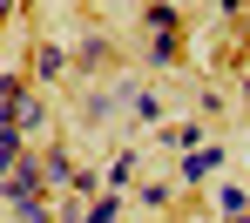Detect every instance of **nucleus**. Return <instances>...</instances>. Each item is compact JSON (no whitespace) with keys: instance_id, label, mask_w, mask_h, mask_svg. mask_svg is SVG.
Here are the masks:
<instances>
[{"instance_id":"nucleus-1","label":"nucleus","mask_w":250,"mask_h":223,"mask_svg":"<svg viewBox=\"0 0 250 223\" xmlns=\"http://www.w3.org/2000/svg\"><path fill=\"white\" fill-rule=\"evenodd\" d=\"M41 196H47V162L41 156H21V162L0 176V203H14V210H21V203H41Z\"/></svg>"},{"instance_id":"nucleus-2","label":"nucleus","mask_w":250,"mask_h":223,"mask_svg":"<svg viewBox=\"0 0 250 223\" xmlns=\"http://www.w3.org/2000/svg\"><path fill=\"white\" fill-rule=\"evenodd\" d=\"M216 169H223V149H189L183 169H176V182H209Z\"/></svg>"},{"instance_id":"nucleus-3","label":"nucleus","mask_w":250,"mask_h":223,"mask_svg":"<svg viewBox=\"0 0 250 223\" xmlns=\"http://www.w3.org/2000/svg\"><path fill=\"white\" fill-rule=\"evenodd\" d=\"M21 108H27V81H21V75H0V129H7V122L21 129Z\"/></svg>"},{"instance_id":"nucleus-4","label":"nucleus","mask_w":250,"mask_h":223,"mask_svg":"<svg viewBox=\"0 0 250 223\" xmlns=\"http://www.w3.org/2000/svg\"><path fill=\"white\" fill-rule=\"evenodd\" d=\"M21 156H27V129H14V122H7V129H0V176H7Z\"/></svg>"},{"instance_id":"nucleus-5","label":"nucleus","mask_w":250,"mask_h":223,"mask_svg":"<svg viewBox=\"0 0 250 223\" xmlns=\"http://www.w3.org/2000/svg\"><path fill=\"white\" fill-rule=\"evenodd\" d=\"M142 20H149V34H176V20H183V14H176L169 0H156V7H149Z\"/></svg>"},{"instance_id":"nucleus-6","label":"nucleus","mask_w":250,"mask_h":223,"mask_svg":"<svg viewBox=\"0 0 250 223\" xmlns=\"http://www.w3.org/2000/svg\"><path fill=\"white\" fill-rule=\"evenodd\" d=\"M41 162H47V189H68V182H75V162H68L61 149H54V156H41Z\"/></svg>"},{"instance_id":"nucleus-7","label":"nucleus","mask_w":250,"mask_h":223,"mask_svg":"<svg viewBox=\"0 0 250 223\" xmlns=\"http://www.w3.org/2000/svg\"><path fill=\"white\" fill-rule=\"evenodd\" d=\"M88 223H122V203H115V189H108V196H95V203H88Z\"/></svg>"},{"instance_id":"nucleus-8","label":"nucleus","mask_w":250,"mask_h":223,"mask_svg":"<svg viewBox=\"0 0 250 223\" xmlns=\"http://www.w3.org/2000/svg\"><path fill=\"white\" fill-rule=\"evenodd\" d=\"M128 182H135V156H128V149H122V156L108 162V189H128Z\"/></svg>"},{"instance_id":"nucleus-9","label":"nucleus","mask_w":250,"mask_h":223,"mask_svg":"<svg viewBox=\"0 0 250 223\" xmlns=\"http://www.w3.org/2000/svg\"><path fill=\"white\" fill-rule=\"evenodd\" d=\"M128 101H135V122H149V129L163 122V101H156V95H142V88H135V95H128Z\"/></svg>"},{"instance_id":"nucleus-10","label":"nucleus","mask_w":250,"mask_h":223,"mask_svg":"<svg viewBox=\"0 0 250 223\" xmlns=\"http://www.w3.org/2000/svg\"><path fill=\"white\" fill-rule=\"evenodd\" d=\"M34 68H41V75H47V81H54V75H61V68H68V54H61V47H54V41H47V47H41V54H34Z\"/></svg>"},{"instance_id":"nucleus-11","label":"nucleus","mask_w":250,"mask_h":223,"mask_svg":"<svg viewBox=\"0 0 250 223\" xmlns=\"http://www.w3.org/2000/svg\"><path fill=\"white\" fill-rule=\"evenodd\" d=\"M102 61H108V34H88L82 41V68H102Z\"/></svg>"},{"instance_id":"nucleus-12","label":"nucleus","mask_w":250,"mask_h":223,"mask_svg":"<svg viewBox=\"0 0 250 223\" xmlns=\"http://www.w3.org/2000/svg\"><path fill=\"white\" fill-rule=\"evenodd\" d=\"M169 61H176V34H156L149 41V68H169Z\"/></svg>"},{"instance_id":"nucleus-13","label":"nucleus","mask_w":250,"mask_h":223,"mask_svg":"<svg viewBox=\"0 0 250 223\" xmlns=\"http://www.w3.org/2000/svg\"><path fill=\"white\" fill-rule=\"evenodd\" d=\"M68 189H75L82 203H95V196H102V176H95V169H75V182H68Z\"/></svg>"},{"instance_id":"nucleus-14","label":"nucleus","mask_w":250,"mask_h":223,"mask_svg":"<svg viewBox=\"0 0 250 223\" xmlns=\"http://www.w3.org/2000/svg\"><path fill=\"white\" fill-rule=\"evenodd\" d=\"M41 122H47V108H41V101H34V95H27V108H21V129L34 135V129H41Z\"/></svg>"},{"instance_id":"nucleus-15","label":"nucleus","mask_w":250,"mask_h":223,"mask_svg":"<svg viewBox=\"0 0 250 223\" xmlns=\"http://www.w3.org/2000/svg\"><path fill=\"white\" fill-rule=\"evenodd\" d=\"M216 203H223V210H230V217H244V210H250V189H223V196H216Z\"/></svg>"},{"instance_id":"nucleus-16","label":"nucleus","mask_w":250,"mask_h":223,"mask_svg":"<svg viewBox=\"0 0 250 223\" xmlns=\"http://www.w3.org/2000/svg\"><path fill=\"white\" fill-rule=\"evenodd\" d=\"M142 203L149 210H169V182H142Z\"/></svg>"},{"instance_id":"nucleus-17","label":"nucleus","mask_w":250,"mask_h":223,"mask_svg":"<svg viewBox=\"0 0 250 223\" xmlns=\"http://www.w3.org/2000/svg\"><path fill=\"white\" fill-rule=\"evenodd\" d=\"M21 223H54V210H47V196H41V203H21Z\"/></svg>"},{"instance_id":"nucleus-18","label":"nucleus","mask_w":250,"mask_h":223,"mask_svg":"<svg viewBox=\"0 0 250 223\" xmlns=\"http://www.w3.org/2000/svg\"><path fill=\"white\" fill-rule=\"evenodd\" d=\"M14 7H21V0H0V27H7V20H14Z\"/></svg>"},{"instance_id":"nucleus-19","label":"nucleus","mask_w":250,"mask_h":223,"mask_svg":"<svg viewBox=\"0 0 250 223\" xmlns=\"http://www.w3.org/2000/svg\"><path fill=\"white\" fill-rule=\"evenodd\" d=\"M216 7H223V14H244V0H216Z\"/></svg>"},{"instance_id":"nucleus-20","label":"nucleus","mask_w":250,"mask_h":223,"mask_svg":"<svg viewBox=\"0 0 250 223\" xmlns=\"http://www.w3.org/2000/svg\"><path fill=\"white\" fill-rule=\"evenodd\" d=\"M230 223H250V217H230Z\"/></svg>"}]
</instances>
